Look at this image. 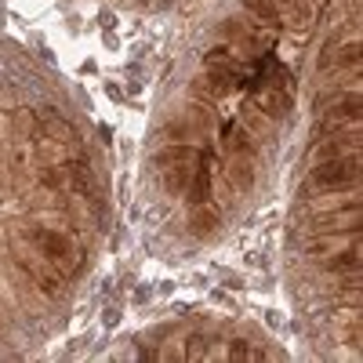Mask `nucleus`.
Here are the masks:
<instances>
[{"instance_id": "1", "label": "nucleus", "mask_w": 363, "mask_h": 363, "mask_svg": "<svg viewBox=\"0 0 363 363\" xmlns=\"http://www.w3.org/2000/svg\"><path fill=\"white\" fill-rule=\"evenodd\" d=\"M26 244H33L51 265H58V272H62L66 280H73L77 272H80V262L73 258L77 247H73V240L66 233H58V229H44V225H33V229H26L22 233Z\"/></svg>"}, {"instance_id": "2", "label": "nucleus", "mask_w": 363, "mask_h": 363, "mask_svg": "<svg viewBox=\"0 0 363 363\" xmlns=\"http://www.w3.org/2000/svg\"><path fill=\"white\" fill-rule=\"evenodd\" d=\"M309 186H313L316 193H342V189H356V186H359V153H345V157L316 160V167L309 171Z\"/></svg>"}, {"instance_id": "3", "label": "nucleus", "mask_w": 363, "mask_h": 363, "mask_svg": "<svg viewBox=\"0 0 363 363\" xmlns=\"http://www.w3.org/2000/svg\"><path fill=\"white\" fill-rule=\"evenodd\" d=\"M15 269H22V277H29L40 294H58L66 287V277L58 272V265H51L48 258L44 262H33V258H15Z\"/></svg>"}, {"instance_id": "4", "label": "nucleus", "mask_w": 363, "mask_h": 363, "mask_svg": "<svg viewBox=\"0 0 363 363\" xmlns=\"http://www.w3.org/2000/svg\"><path fill=\"white\" fill-rule=\"evenodd\" d=\"M218 145H222V153H225L229 160H255V153H258V135L236 120V124L222 128Z\"/></svg>"}, {"instance_id": "5", "label": "nucleus", "mask_w": 363, "mask_h": 363, "mask_svg": "<svg viewBox=\"0 0 363 363\" xmlns=\"http://www.w3.org/2000/svg\"><path fill=\"white\" fill-rule=\"evenodd\" d=\"M196 164H200V160H196ZM196 164H182V160H178V164H153L160 189H164L167 196H186V186H189Z\"/></svg>"}, {"instance_id": "6", "label": "nucleus", "mask_w": 363, "mask_h": 363, "mask_svg": "<svg viewBox=\"0 0 363 363\" xmlns=\"http://www.w3.org/2000/svg\"><path fill=\"white\" fill-rule=\"evenodd\" d=\"M320 265L327 269V272H335V277H338V272H349V277H352V272H359V233L356 236H349V247H338L335 244V251H323L320 255Z\"/></svg>"}, {"instance_id": "7", "label": "nucleus", "mask_w": 363, "mask_h": 363, "mask_svg": "<svg viewBox=\"0 0 363 363\" xmlns=\"http://www.w3.org/2000/svg\"><path fill=\"white\" fill-rule=\"evenodd\" d=\"M186 225L193 236H215L218 225H222V211L218 207H211V203H200V207H189V215H186Z\"/></svg>"}, {"instance_id": "8", "label": "nucleus", "mask_w": 363, "mask_h": 363, "mask_svg": "<svg viewBox=\"0 0 363 363\" xmlns=\"http://www.w3.org/2000/svg\"><path fill=\"white\" fill-rule=\"evenodd\" d=\"M211 196H215V182H211L207 160H200L196 171H193V178H189V186H186V203L189 207H200V203H211Z\"/></svg>"}, {"instance_id": "9", "label": "nucleus", "mask_w": 363, "mask_h": 363, "mask_svg": "<svg viewBox=\"0 0 363 363\" xmlns=\"http://www.w3.org/2000/svg\"><path fill=\"white\" fill-rule=\"evenodd\" d=\"M313 15H316V0H291V4L280 8L284 29H294V33L309 29V26H313Z\"/></svg>"}, {"instance_id": "10", "label": "nucleus", "mask_w": 363, "mask_h": 363, "mask_svg": "<svg viewBox=\"0 0 363 363\" xmlns=\"http://www.w3.org/2000/svg\"><path fill=\"white\" fill-rule=\"evenodd\" d=\"M196 164V160H203V153L193 145V142H164L157 153H153V164Z\"/></svg>"}, {"instance_id": "11", "label": "nucleus", "mask_w": 363, "mask_h": 363, "mask_svg": "<svg viewBox=\"0 0 363 363\" xmlns=\"http://www.w3.org/2000/svg\"><path fill=\"white\" fill-rule=\"evenodd\" d=\"M222 167H225V174H229V182H233L236 193H251V189H255V182H258L255 160H225Z\"/></svg>"}, {"instance_id": "12", "label": "nucleus", "mask_w": 363, "mask_h": 363, "mask_svg": "<svg viewBox=\"0 0 363 363\" xmlns=\"http://www.w3.org/2000/svg\"><path fill=\"white\" fill-rule=\"evenodd\" d=\"M244 15L255 18V22H262V26H269V29H284L280 8L272 4V0H244Z\"/></svg>"}, {"instance_id": "13", "label": "nucleus", "mask_w": 363, "mask_h": 363, "mask_svg": "<svg viewBox=\"0 0 363 363\" xmlns=\"http://www.w3.org/2000/svg\"><path fill=\"white\" fill-rule=\"evenodd\" d=\"M222 356H225V359H265V356H272V352H262V349H255L251 342L240 338V342H233Z\"/></svg>"}, {"instance_id": "14", "label": "nucleus", "mask_w": 363, "mask_h": 363, "mask_svg": "<svg viewBox=\"0 0 363 363\" xmlns=\"http://www.w3.org/2000/svg\"><path fill=\"white\" fill-rule=\"evenodd\" d=\"M349 345H352V349L359 345V320H352V327H349Z\"/></svg>"}]
</instances>
